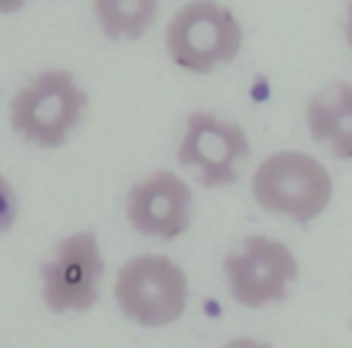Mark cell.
<instances>
[{"label": "cell", "instance_id": "obj_1", "mask_svg": "<svg viewBox=\"0 0 352 348\" xmlns=\"http://www.w3.org/2000/svg\"><path fill=\"white\" fill-rule=\"evenodd\" d=\"M254 196L261 208L309 223L318 218L333 196L326 167L304 152H275L254 174Z\"/></svg>", "mask_w": 352, "mask_h": 348}, {"label": "cell", "instance_id": "obj_9", "mask_svg": "<svg viewBox=\"0 0 352 348\" xmlns=\"http://www.w3.org/2000/svg\"><path fill=\"white\" fill-rule=\"evenodd\" d=\"M311 136L338 160H352V85L336 83L311 99L307 112Z\"/></svg>", "mask_w": 352, "mask_h": 348}, {"label": "cell", "instance_id": "obj_12", "mask_svg": "<svg viewBox=\"0 0 352 348\" xmlns=\"http://www.w3.org/2000/svg\"><path fill=\"white\" fill-rule=\"evenodd\" d=\"M347 41L352 46V0H350V8H347Z\"/></svg>", "mask_w": 352, "mask_h": 348}, {"label": "cell", "instance_id": "obj_5", "mask_svg": "<svg viewBox=\"0 0 352 348\" xmlns=\"http://www.w3.org/2000/svg\"><path fill=\"white\" fill-rule=\"evenodd\" d=\"M227 285L232 298L244 307H263L287 298L289 280L297 278V259L278 240L249 237L241 254L225 259Z\"/></svg>", "mask_w": 352, "mask_h": 348}, {"label": "cell", "instance_id": "obj_6", "mask_svg": "<svg viewBox=\"0 0 352 348\" xmlns=\"http://www.w3.org/2000/svg\"><path fill=\"white\" fill-rule=\"evenodd\" d=\"M104 261L97 237L78 232L56 249V259L41 269L44 303L54 312H85L97 303Z\"/></svg>", "mask_w": 352, "mask_h": 348}, {"label": "cell", "instance_id": "obj_4", "mask_svg": "<svg viewBox=\"0 0 352 348\" xmlns=\"http://www.w3.org/2000/svg\"><path fill=\"white\" fill-rule=\"evenodd\" d=\"M186 274L166 256H135L116 278V303L142 327H164L186 309Z\"/></svg>", "mask_w": 352, "mask_h": 348}, {"label": "cell", "instance_id": "obj_8", "mask_svg": "<svg viewBox=\"0 0 352 348\" xmlns=\"http://www.w3.org/2000/svg\"><path fill=\"white\" fill-rule=\"evenodd\" d=\"M191 189L171 172H155L128 194V221L140 235L174 240L191 225Z\"/></svg>", "mask_w": 352, "mask_h": 348}, {"label": "cell", "instance_id": "obj_3", "mask_svg": "<svg viewBox=\"0 0 352 348\" xmlns=\"http://www.w3.org/2000/svg\"><path fill=\"white\" fill-rule=\"evenodd\" d=\"M87 92L65 70H46L12 99V128L41 147H58L78 126Z\"/></svg>", "mask_w": 352, "mask_h": 348}, {"label": "cell", "instance_id": "obj_2", "mask_svg": "<svg viewBox=\"0 0 352 348\" xmlns=\"http://www.w3.org/2000/svg\"><path fill=\"white\" fill-rule=\"evenodd\" d=\"M241 39L236 17L215 0H193L166 27L171 61L193 73H212L220 63L234 61Z\"/></svg>", "mask_w": 352, "mask_h": 348}, {"label": "cell", "instance_id": "obj_10", "mask_svg": "<svg viewBox=\"0 0 352 348\" xmlns=\"http://www.w3.org/2000/svg\"><path fill=\"white\" fill-rule=\"evenodd\" d=\"M160 0H94V12L109 39H140L147 32Z\"/></svg>", "mask_w": 352, "mask_h": 348}, {"label": "cell", "instance_id": "obj_7", "mask_svg": "<svg viewBox=\"0 0 352 348\" xmlns=\"http://www.w3.org/2000/svg\"><path fill=\"white\" fill-rule=\"evenodd\" d=\"M249 152L246 133L236 123L196 112L188 116L179 162L188 170H198L203 187L215 189L236 182V162H244Z\"/></svg>", "mask_w": 352, "mask_h": 348}, {"label": "cell", "instance_id": "obj_11", "mask_svg": "<svg viewBox=\"0 0 352 348\" xmlns=\"http://www.w3.org/2000/svg\"><path fill=\"white\" fill-rule=\"evenodd\" d=\"M22 3H25V0H0V10H3V12H12V10H17Z\"/></svg>", "mask_w": 352, "mask_h": 348}]
</instances>
